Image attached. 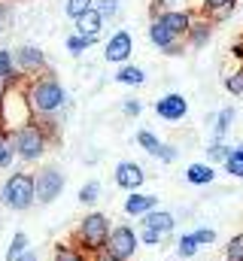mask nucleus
<instances>
[{"mask_svg": "<svg viewBox=\"0 0 243 261\" xmlns=\"http://www.w3.org/2000/svg\"><path fill=\"white\" fill-rule=\"evenodd\" d=\"M91 261H121V258H116V255H113V252L104 246L101 252H94V255H91Z\"/></svg>", "mask_w": 243, "mask_h": 261, "instance_id": "obj_39", "label": "nucleus"}, {"mask_svg": "<svg viewBox=\"0 0 243 261\" xmlns=\"http://www.w3.org/2000/svg\"><path fill=\"white\" fill-rule=\"evenodd\" d=\"M155 113L164 122H182L188 116V100L182 94H177V91H171V94H164V97L155 100Z\"/></svg>", "mask_w": 243, "mask_h": 261, "instance_id": "obj_10", "label": "nucleus"}, {"mask_svg": "<svg viewBox=\"0 0 243 261\" xmlns=\"http://www.w3.org/2000/svg\"><path fill=\"white\" fill-rule=\"evenodd\" d=\"M116 82H121V85H143L146 82V73L134 64H121L119 73H116Z\"/></svg>", "mask_w": 243, "mask_h": 261, "instance_id": "obj_24", "label": "nucleus"}, {"mask_svg": "<svg viewBox=\"0 0 243 261\" xmlns=\"http://www.w3.org/2000/svg\"><path fill=\"white\" fill-rule=\"evenodd\" d=\"M210 37H213V21H191V31H188V46H195V49H201V46H207L210 43Z\"/></svg>", "mask_w": 243, "mask_h": 261, "instance_id": "obj_19", "label": "nucleus"}, {"mask_svg": "<svg viewBox=\"0 0 243 261\" xmlns=\"http://www.w3.org/2000/svg\"><path fill=\"white\" fill-rule=\"evenodd\" d=\"M101 31H104V15L98 9H88L82 18H76V34H82L85 40L98 43L101 40Z\"/></svg>", "mask_w": 243, "mask_h": 261, "instance_id": "obj_15", "label": "nucleus"}, {"mask_svg": "<svg viewBox=\"0 0 243 261\" xmlns=\"http://www.w3.org/2000/svg\"><path fill=\"white\" fill-rule=\"evenodd\" d=\"M140 228H152V231L171 237L174 228H177V216H174L171 210H152V213H146V216L140 219Z\"/></svg>", "mask_w": 243, "mask_h": 261, "instance_id": "obj_14", "label": "nucleus"}, {"mask_svg": "<svg viewBox=\"0 0 243 261\" xmlns=\"http://www.w3.org/2000/svg\"><path fill=\"white\" fill-rule=\"evenodd\" d=\"M34 119L37 116H34V110L28 103V91L21 88V82L18 85H9L3 103H0V122L9 130H15V128H21V125H31Z\"/></svg>", "mask_w": 243, "mask_h": 261, "instance_id": "obj_5", "label": "nucleus"}, {"mask_svg": "<svg viewBox=\"0 0 243 261\" xmlns=\"http://www.w3.org/2000/svg\"><path fill=\"white\" fill-rule=\"evenodd\" d=\"M180 158V149L177 146H171V143H164L161 146V155H158V161H164V164H174Z\"/></svg>", "mask_w": 243, "mask_h": 261, "instance_id": "obj_37", "label": "nucleus"}, {"mask_svg": "<svg viewBox=\"0 0 243 261\" xmlns=\"http://www.w3.org/2000/svg\"><path fill=\"white\" fill-rule=\"evenodd\" d=\"M9 134H12V130H9L6 125H3V122H0V140H9Z\"/></svg>", "mask_w": 243, "mask_h": 261, "instance_id": "obj_41", "label": "nucleus"}, {"mask_svg": "<svg viewBox=\"0 0 243 261\" xmlns=\"http://www.w3.org/2000/svg\"><path fill=\"white\" fill-rule=\"evenodd\" d=\"M18 261H37V252H34V249H28V252H25Z\"/></svg>", "mask_w": 243, "mask_h": 261, "instance_id": "obj_40", "label": "nucleus"}, {"mask_svg": "<svg viewBox=\"0 0 243 261\" xmlns=\"http://www.w3.org/2000/svg\"><path fill=\"white\" fill-rule=\"evenodd\" d=\"M88 9H94V0H67V6H64V12L76 21V18H82Z\"/></svg>", "mask_w": 243, "mask_h": 261, "instance_id": "obj_28", "label": "nucleus"}, {"mask_svg": "<svg viewBox=\"0 0 243 261\" xmlns=\"http://www.w3.org/2000/svg\"><path fill=\"white\" fill-rule=\"evenodd\" d=\"M195 237H198L201 246H213L216 243V231L213 228H195Z\"/></svg>", "mask_w": 243, "mask_h": 261, "instance_id": "obj_36", "label": "nucleus"}, {"mask_svg": "<svg viewBox=\"0 0 243 261\" xmlns=\"http://www.w3.org/2000/svg\"><path fill=\"white\" fill-rule=\"evenodd\" d=\"M146 182V170L137 161H119L116 164V186L125 192H140V186Z\"/></svg>", "mask_w": 243, "mask_h": 261, "instance_id": "obj_11", "label": "nucleus"}, {"mask_svg": "<svg viewBox=\"0 0 243 261\" xmlns=\"http://www.w3.org/2000/svg\"><path fill=\"white\" fill-rule=\"evenodd\" d=\"M225 261H243V231L225 243Z\"/></svg>", "mask_w": 243, "mask_h": 261, "instance_id": "obj_29", "label": "nucleus"}, {"mask_svg": "<svg viewBox=\"0 0 243 261\" xmlns=\"http://www.w3.org/2000/svg\"><path fill=\"white\" fill-rule=\"evenodd\" d=\"M52 261H91V255H88V252H82L76 243H55Z\"/></svg>", "mask_w": 243, "mask_h": 261, "instance_id": "obj_20", "label": "nucleus"}, {"mask_svg": "<svg viewBox=\"0 0 243 261\" xmlns=\"http://www.w3.org/2000/svg\"><path fill=\"white\" fill-rule=\"evenodd\" d=\"M225 6H234V0H204V9H207L210 15H216V12L225 9Z\"/></svg>", "mask_w": 243, "mask_h": 261, "instance_id": "obj_38", "label": "nucleus"}, {"mask_svg": "<svg viewBox=\"0 0 243 261\" xmlns=\"http://www.w3.org/2000/svg\"><path fill=\"white\" fill-rule=\"evenodd\" d=\"M28 249H31V237L25 231H15L12 240H9V249H6V261H18Z\"/></svg>", "mask_w": 243, "mask_h": 261, "instance_id": "obj_21", "label": "nucleus"}, {"mask_svg": "<svg viewBox=\"0 0 243 261\" xmlns=\"http://www.w3.org/2000/svg\"><path fill=\"white\" fill-rule=\"evenodd\" d=\"M158 210V195H143V192H131L125 197V216L131 219H143L146 213Z\"/></svg>", "mask_w": 243, "mask_h": 261, "instance_id": "obj_13", "label": "nucleus"}, {"mask_svg": "<svg viewBox=\"0 0 243 261\" xmlns=\"http://www.w3.org/2000/svg\"><path fill=\"white\" fill-rule=\"evenodd\" d=\"M225 173L234 176V179H243V146H234L228 161H225Z\"/></svg>", "mask_w": 243, "mask_h": 261, "instance_id": "obj_27", "label": "nucleus"}, {"mask_svg": "<svg viewBox=\"0 0 243 261\" xmlns=\"http://www.w3.org/2000/svg\"><path fill=\"white\" fill-rule=\"evenodd\" d=\"M94 9H98L104 18H110V15H116V12H119V0H98V3H94Z\"/></svg>", "mask_w": 243, "mask_h": 261, "instance_id": "obj_35", "label": "nucleus"}, {"mask_svg": "<svg viewBox=\"0 0 243 261\" xmlns=\"http://www.w3.org/2000/svg\"><path fill=\"white\" fill-rule=\"evenodd\" d=\"M12 61H15V70L25 79H34V76L46 73V52L37 49V46H18V49H12Z\"/></svg>", "mask_w": 243, "mask_h": 261, "instance_id": "obj_8", "label": "nucleus"}, {"mask_svg": "<svg viewBox=\"0 0 243 261\" xmlns=\"http://www.w3.org/2000/svg\"><path fill=\"white\" fill-rule=\"evenodd\" d=\"M25 91H28V103H31V110H34L37 119L55 116L61 107H64V100H67L61 82L49 73V70L40 73V76H34V79H28V82H25Z\"/></svg>", "mask_w": 243, "mask_h": 261, "instance_id": "obj_2", "label": "nucleus"}, {"mask_svg": "<svg viewBox=\"0 0 243 261\" xmlns=\"http://www.w3.org/2000/svg\"><path fill=\"white\" fill-rule=\"evenodd\" d=\"M185 182H188V186H213V182H216L213 164H201V161L188 164V167H185Z\"/></svg>", "mask_w": 243, "mask_h": 261, "instance_id": "obj_16", "label": "nucleus"}, {"mask_svg": "<svg viewBox=\"0 0 243 261\" xmlns=\"http://www.w3.org/2000/svg\"><path fill=\"white\" fill-rule=\"evenodd\" d=\"M107 249L121 261H131L140 249V234L131 228V225H113L110 231V240H107Z\"/></svg>", "mask_w": 243, "mask_h": 261, "instance_id": "obj_7", "label": "nucleus"}, {"mask_svg": "<svg viewBox=\"0 0 243 261\" xmlns=\"http://www.w3.org/2000/svg\"><path fill=\"white\" fill-rule=\"evenodd\" d=\"M177 37H188V31H191V12H182V9H171V12H164V15H158Z\"/></svg>", "mask_w": 243, "mask_h": 261, "instance_id": "obj_17", "label": "nucleus"}, {"mask_svg": "<svg viewBox=\"0 0 243 261\" xmlns=\"http://www.w3.org/2000/svg\"><path fill=\"white\" fill-rule=\"evenodd\" d=\"M231 122H234V107H225V110H219V116H216V125H213V140H216V143H222V140H225V134L231 130Z\"/></svg>", "mask_w": 243, "mask_h": 261, "instance_id": "obj_22", "label": "nucleus"}, {"mask_svg": "<svg viewBox=\"0 0 243 261\" xmlns=\"http://www.w3.org/2000/svg\"><path fill=\"white\" fill-rule=\"evenodd\" d=\"M0 203L12 213H25L37 203V186H34V173L28 170H15L9 173V179L0 189Z\"/></svg>", "mask_w": 243, "mask_h": 261, "instance_id": "obj_3", "label": "nucleus"}, {"mask_svg": "<svg viewBox=\"0 0 243 261\" xmlns=\"http://www.w3.org/2000/svg\"><path fill=\"white\" fill-rule=\"evenodd\" d=\"M104 195V186H101V179H88L82 189H79V203H85V206H91V203H98V197Z\"/></svg>", "mask_w": 243, "mask_h": 261, "instance_id": "obj_26", "label": "nucleus"}, {"mask_svg": "<svg viewBox=\"0 0 243 261\" xmlns=\"http://www.w3.org/2000/svg\"><path fill=\"white\" fill-rule=\"evenodd\" d=\"M110 231H113L110 216H104V213H88V216L76 225V231H73V243H76L82 252L94 255V252H101V249L107 246Z\"/></svg>", "mask_w": 243, "mask_h": 261, "instance_id": "obj_4", "label": "nucleus"}, {"mask_svg": "<svg viewBox=\"0 0 243 261\" xmlns=\"http://www.w3.org/2000/svg\"><path fill=\"white\" fill-rule=\"evenodd\" d=\"M88 46H91V40H85L82 34H70V37H67V52H70V55H82Z\"/></svg>", "mask_w": 243, "mask_h": 261, "instance_id": "obj_30", "label": "nucleus"}, {"mask_svg": "<svg viewBox=\"0 0 243 261\" xmlns=\"http://www.w3.org/2000/svg\"><path fill=\"white\" fill-rule=\"evenodd\" d=\"M228 155H231V149H228L225 143H216V140H213V143L207 146V158H210V161H222V164H225Z\"/></svg>", "mask_w": 243, "mask_h": 261, "instance_id": "obj_31", "label": "nucleus"}, {"mask_svg": "<svg viewBox=\"0 0 243 261\" xmlns=\"http://www.w3.org/2000/svg\"><path fill=\"white\" fill-rule=\"evenodd\" d=\"M149 40H152V46H158L164 55H182V40L161 21V18H152V24H149Z\"/></svg>", "mask_w": 243, "mask_h": 261, "instance_id": "obj_9", "label": "nucleus"}, {"mask_svg": "<svg viewBox=\"0 0 243 261\" xmlns=\"http://www.w3.org/2000/svg\"><path fill=\"white\" fill-rule=\"evenodd\" d=\"M55 137H58V125L52 122V116H43V119H34L31 125L15 128L9 134V143L21 164H34L46 155V149H49V143H55Z\"/></svg>", "mask_w": 243, "mask_h": 261, "instance_id": "obj_1", "label": "nucleus"}, {"mask_svg": "<svg viewBox=\"0 0 243 261\" xmlns=\"http://www.w3.org/2000/svg\"><path fill=\"white\" fill-rule=\"evenodd\" d=\"M121 113H125V116H128V119H137V116H140V113H143V103H140V100H137V97H128V100H125V103H121Z\"/></svg>", "mask_w": 243, "mask_h": 261, "instance_id": "obj_34", "label": "nucleus"}, {"mask_svg": "<svg viewBox=\"0 0 243 261\" xmlns=\"http://www.w3.org/2000/svg\"><path fill=\"white\" fill-rule=\"evenodd\" d=\"M137 146H140V149H143L146 155L158 158V155H161V146H164V143H161V140H158V137H155L152 130L143 128V130H137Z\"/></svg>", "mask_w": 243, "mask_h": 261, "instance_id": "obj_23", "label": "nucleus"}, {"mask_svg": "<svg viewBox=\"0 0 243 261\" xmlns=\"http://www.w3.org/2000/svg\"><path fill=\"white\" fill-rule=\"evenodd\" d=\"M131 52H134V40H131V34H128V31H116V34L110 37L107 49H104V58H107L110 64H125V61L131 58Z\"/></svg>", "mask_w": 243, "mask_h": 261, "instance_id": "obj_12", "label": "nucleus"}, {"mask_svg": "<svg viewBox=\"0 0 243 261\" xmlns=\"http://www.w3.org/2000/svg\"><path fill=\"white\" fill-rule=\"evenodd\" d=\"M64 173H61V167L55 164H49V167H40V170H34V186H37V203H55L64 192Z\"/></svg>", "mask_w": 243, "mask_h": 261, "instance_id": "obj_6", "label": "nucleus"}, {"mask_svg": "<svg viewBox=\"0 0 243 261\" xmlns=\"http://www.w3.org/2000/svg\"><path fill=\"white\" fill-rule=\"evenodd\" d=\"M198 249H201V243H198L195 231L182 234L180 240H177V255H180V258H195V255H198Z\"/></svg>", "mask_w": 243, "mask_h": 261, "instance_id": "obj_25", "label": "nucleus"}, {"mask_svg": "<svg viewBox=\"0 0 243 261\" xmlns=\"http://www.w3.org/2000/svg\"><path fill=\"white\" fill-rule=\"evenodd\" d=\"M137 234H140V243H143V246H158V243L164 240V234H158V231H152V228H140Z\"/></svg>", "mask_w": 243, "mask_h": 261, "instance_id": "obj_32", "label": "nucleus"}, {"mask_svg": "<svg viewBox=\"0 0 243 261\" xmlns=\"http://www.w3.org/2000/svg\"><path fill=\"white\" fill-rule=\"evenodd\" d=\"M25 76L15 70V61H12V49H0V82L6 85H18Z\"/></svg>", "mask_w": 243, "mask_h": 261, "instance_id": "obj_18", "label": "nucleus"}, {"mask_svg": "<svg viewBox=\"0 0 243 261\" xmlns=\"http://www.w3.org/2000/svg\"><path fill=\"white\" fill-rule=\"evenodd\" d=\"M0 31H3V24H0Z\"/></svg>", "mask_w": 243, "mask_h": 261, "instance_id": "obj_43", "label": "nucleus"}, {"mask_svg": "<svg viewBox=\"0 0 243 261\" xmlns=\"http://www.w3.org/2000/svg\"><path fill=\"white\" fill-rule=\"evenodd\" d=\"M6 88H9V85H6V82H0V103H3V97H6Z\"/></svg>", "mask_w": 243, "mask_h": 261, "instance_id": "obj_42", "label": "nucleus"}, {"mask_svg": "<svg viewBox=\"0 0 243 261\" xmlns=\"http://www.w3.org/2000/svg\"><path fill=\"white\" fill-rule=\"evenodd\" d=\"M15 161V149H12V143L9 140H0V167H9Z\"/></svg>", "mask_w": 243, "mask_h": 261, "instance_id": "obj_33", "label": "nucleus"}]
</instances>
